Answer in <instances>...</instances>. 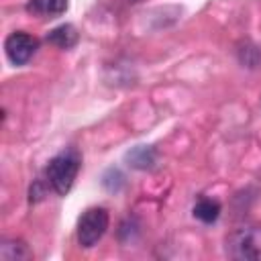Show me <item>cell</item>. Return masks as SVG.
<instances>
[{"label":"cell","mask_w":261,"mask_h":261,"mask_svg":"<svg viewBox=\"0 0 261 261\" xmlns=\"http://www.w3.org/2000/svg\"><path fill=\"white\" fill-rule=\"evenodd\" d=\"M82 167V155L75 147H67L61 153H57L45 167V181L49 190H53L57 196H65Z\"/></svg>","instance_id":"1"},{"label":"cell","mask_w":261,"mask_h":261,"mask_svg":"<svg viewBox=\"0 0 261 261\" xmlns=\"http://www.w3.org/2000/svg\"><path fill=\"white\" fill-rule=\"evenodd\" d=\"M224 251L237 261H261V224L247 222L232 228L224 239Z\"/></svg>","instance_id":"2"},{"label":"cell","mask_w":261,"mask_h":261,"mask_svg":"<svg viewBox=\"0 0 261 261\" xmlns=\"http://www.w3.org/2000/svg\"><path fill=\"white\" fill-rule=\"evenodd\" d=\"M108 224H110V216L106 208L102 206L88 208L77 220V243L84 249H92L104 237Z\"/></svg>","instance_id":"3"},{"label":"cell","mask_w":261,"mask_h":261,"mask_svg":"<svg viewBox=\"0 0 261 261\" xmlns=\"http://www.w3.org/2000/svg\"><path fill=\"white\" fill-rule=\"evenodd\" d=\"M37 49H39V41L33 35L24 33V31H14L4 41L6 57L14 65H24L37 53Z\"/></svg>","instance_id":"4"},{"label":"cell","mask_w":261,"mask_h":261,"mask_svg":"<svg viewBox=\"0 0 261 261\" xmlns=\"http://www.w3.org/2000/svg\"><path fill=\"white\" fill-rule=\"evenodd\" d=\"M0 259L2 261H29L33 259V251L20 239H4L0 245Z\"/></svg>","instance_id":"5"},{"label":"cell","mask_w":261,"mask_h":261,"mask_svg":"<svg viewBox=\"0 0 261 261\" xmlns=\"http://www.w3.org/2000/svg\"><path fill=\"white\" fill-rule=\"evenodd\" d=\"M27 10L41 18H55L67 10V0H29Z\"/></svg>","instance_id":"6"},{"label":"cell","mask_w":261,"mask_h":261,"mask_svg":"<svg viewBox=\"0 0 261 261\" xmlns=\"http://www.w3.org/2000/svg\"><path fill=\"white\" fill-rule=\"evenodd\" d=\"M77 39H80V35L73 24H59L53 31H49V35H47V43H51L59 49H71L77 43Z\"/></svg>","instance_id":"7"},{"label":"cell","mask_w":261,"mask_h":261,"mask_svg":"<svg viewBox=\"0 0 261 261\" xmlns=\"http://www.w3.org/2000/svg\"><path fill=\"white\" fill-rule=\"evenodd\" d=\"M155 157H157L155 149L145 147V145H139V147H135L133 151L126 153V161L135 169H151L155 165Z\"/></svg>","instance_id":"8"},{"label":"cell","mask_w":261,"mask_h":261,"mask_svg":"<svg viewBox=\"0 0 261 261\" xmlns=\"http://www.w3.org/2000/svg\"><path fill=\"white\" fill-rule=\"evenodd\" d=\"M220 210H222V208H220V204H218L216 200H212V198H200V200L196 202V206H194V216H196L198 220L206 222V224H212V222L218 220Z\"/></svg>","instance_id":"9"},{"label":"cell","mask_w":261,"mask_h":261,"mask_svg":"<svg viewBox=\"0 0 261 261\" xmlns=\"http://www.w3.org/2000/svg\"><path fill=\"white\" fill-rule=\"evenodd\" d=\"M102 184H104V188L108 190V192H118L122 186H124V175L118 171V169H108L106 173H104V179H102Z\"/></svg>","instance_id":"10"},{"label":"cell","mask_w":261,"mask_h":261,"mask_svg":"<svg viewBox=\"0 0 261 261\" xmlns=\"http://www.w3.org/2000/svg\"><path fill=\"white\" fill-rule=\"evenodd\" d=\"M253 55H255V57H261V51H259L257 47H253V45H247L245 49H239L241 63H245L247 67H257V65H259V61L253 59Z\"/></svg>","instance_id":"11"}]
</instances>
